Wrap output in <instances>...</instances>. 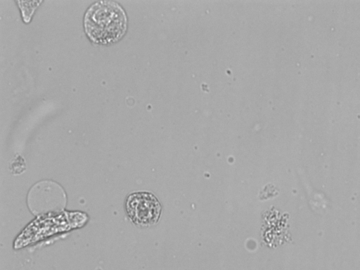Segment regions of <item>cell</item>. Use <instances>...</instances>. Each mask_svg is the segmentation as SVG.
I'll return each instance as SVG.
<instances>
[{
    "instance_id": "obj_1",
    "label": "cell",
    "mask_w": 360,
    "mask_h": 270,
    "mask_svg": "<svg viewBox=\"0 0 360 270\" xmlns=\"http://www.w3.org/2000/svg\"><path fill=\"white\" fill-rule=\"evenodd\" d=\"M84 27L92 41L110 44L118 41L125 34L127 18L119 4L112 1H99L86 10Z\"/></svg>"
},
{
    "instance_id": "obj_2",
    "label": "cell",
    "mask_w": 360,
    "mask_h": 270,
    "mask_svg": "<svg viewBox=\"0 0 360 270\" xmlns=\"http://www.w3.org/2000/svg\"><path fill=\"white\" fill-rule=\"evenodd\" d=\"M126 211L131 221L140 226L155 224L161 214V205L158 198L149 192L130 194L126 200Z\"/></svg>"
}]
</instances>
